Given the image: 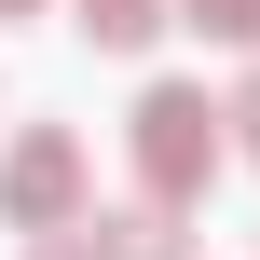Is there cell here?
<instances>
[{"mask_svg": "<svg viewBox=\"0 0 260 260\" xmlns=\"http://www.w3.org/2000/svg\"><path fill=\"white\" fill-rule=\"evenodd\" d=\"M123 151H137V206H206V178H219V110H206V82H151L137 110H123Z\"/></svg>", "mask_w": 260, "mask_h": 260, "instance_id": "1", "label": "cell"}, {"mask_svg": "<svg viewBox=\"0 0 260 260\" xmlns=\"http://www.w3.org/2000/svg\"><path fill=\"white\" fill-rule=\"evenodd\" d=\"M82 206H96V165H82V137H69V123H27V137L0 151V219H14V233H69Z\"/></svg>", "mask_w": 260, "mask_h": 260, "instance_id": "2", "label": "cell"}, {"mask_svg": "<svg viewBox=\"0 0 260 260\" xmlns=\"http://www.w3.org/2000/svg\"><path fill=\"white\" fill-rule=\"evenodd\" d=\"M82 233H96V260H192V233L165 206H123V219H82Z\"/></svg>", "mask_w": 260, "mask_h": 260, "instance_id": "3", "label": "cell"}, {"mask_svg": "<svg viewBox=\"0 0 260 260\" xmlns=\"http://www.w3.org/2000/svg\"><path fill=\"white\" fill-rule=\"evenodd\" d=\"M69 27H82L96 55H151V27H165V0H69Z\"/></svg>", "mask_w": 260, "mask_h": 260, "instance_id": "4", "label": "cell"}, {"mask_svg": "<svg viewBox=\"0 0 260 260\" xmlns=\"http://www.w3.org/2000/svg\"><path fill=\"white\" fill-rule=\"evenodd\" d=\"M178 14H192L206 41H247V55H260V0H178Z\"/></svg>", "mask_w": 260, "mask_h": 260, "instance_id": "5", "label": "cell"}, {"mask_svg": "<svg viewBox=\"0 0 260 260\" xmlns=\"http://www.w3.org/2000/svg\"><path fill=\"white\" fill-rule=\"evenodd\" d=\"M219 123H233L219 151H247V165H260V69H247V82H233V110H219Z\"/></svg>", "mask_w": 260, "mask_h": 260, "instance_id": "6", "label": "cell"}, {"mask_svg": "<svg viewBox=\"0 0 260 260\" xmlns=\"http://www.w3.org/2000/svg\"><path fill=\"white\" fill-rule=\"evenodd\" d=\"M27 260H96V233L69 219V233H27Z\"/></svg>", "mask_w": 260, "mask_h": 260, "instance_id": "7", "label": "cell"}, {"mask_svg": "<svg viewBox=\"0 0 260 260\" xmlns=\"http://www.w3.org/2000/svg\"><path fill=\"white\" fill-rule=\"evenodd\" d=\"M0 14H41V0H0Z\"/></svg>", "mask_w": 260, "mask_h": 260, "instance_id": "8", "label": "cell"}]
</instances>
